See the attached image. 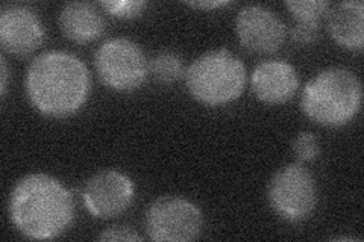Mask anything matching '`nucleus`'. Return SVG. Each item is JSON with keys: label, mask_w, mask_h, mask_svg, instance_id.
Instances as JSON below:
<instances>
[{"label": "nucleus", "mask_w": 364, "mask_h": 242, "mask_svg": "<svg viewBox=\"0 0 364 242\" xmlns=\"http://www.w3.org/2000/svg\"><path fill=\"white\" fill-rule=\"evenodd\" d=\"M11 223L28 239H55L75 220V202L70 189L46 172L21 177L8 202Z\"/></svg>", "instance_id": "1"}, {"label": "nucleus", "mask_w": 364, "mask_h": 242, "mask_svg": "<svg viewBox=\"0 0 364 242\" xmlns=\"http://www.w3.org/2000/svg\"><path fill=\"white\" fill-rule=\"evenodd\" d=\"M25 84L31 105L50 119L75 115L85 105L91 91L85 64L63 50L38 55L28 68Z\"/></svg>", "instance_id": "2"}, {"label": "nucleus", "mask_w": 364, "mask_h": 242, "mask_svg": "<svg viewBox=\"0 0 364 242\" xmlns=\"http://www.w3.org/2000/svg\"><path fill=\"white\" fill-rule=\"evenodd\" d=\"M363 85L355 73L343 67H329L306 82L301 109L323 128H341L361 109Z\"/></svg>", "instance_id": "3"}, {"label": "nucleus", "mask_w": 364, "mask_h": 242, "mask_svg": "<svg viewBox=\"0 0 364 242\" xmlns=\"http://www.w3.org/2000/svg\"><path fill=\"white\" fill-rule=\"evenodd\" d=\"M246 80L243 61L225 48L202 53L186 72L188 93L207 106H225L240 99Z\"/></svg>", "instance_id": "4"}, {"label": "nucleus", "mask_w": 364, "mask_h": 242, "mask_svg": "<svg viewBox=\"0 0 364 242\" xmlns=\"http://www.w3.org/2000/svg\"><path fill=\"white\" fill-rule=\"evenodd\" d=\"M267 199L272 211L287 223L309 220L317 206V185L302 164H289L269 182Z\"/></svg>", "instance_id": "5"}, {"label": "nucleus", "mask_w": 364, "mask_h": 242, "mask_svg": "<svg viewBox=\"0 0 364 242\" xmlns=\"http://www.w3.org/2000/svg\"><path fill=\"white\" fill-rule=\"evenodd\" d=\"M95 67L105 87L129 93L144 82L149 64L141 48L129 38H111L97 49Z\"/></svg>", "instance_id": "6"}, {"label": "nucleus", "mask_w": 364, "mask_h": 242, "mask_svg": "<svg viewBox=\"0 0 364 242\" xmlns=\"http://www.w3.org/2000/svg\"><path fill=\"white\" fill-rule=\"evenodd\" d=\"M203 215L198 204L164 195L154 200L146 212V232L156 242H190L199 238Z\"/></svg>", "instance_id": "7"}, {"label": "nucleus", "mask_w": 364, "mask_h": 242, "mask_svg": "<svg viewBox=\"0 0 364 242\" xmlns=\"http://www.w3.org/2000/svg\"><path fill=\"white\" fill-rule=\"evenodd\" d=\"M135 185L132 179L119 170H100L84 185L82 200L88 212L96 218L122 215L132 204Z\"/></svg>", "instance_id": "8"}, {"label": "nucleus", "mask_w": 364, "mask_h": 242, "mask_svg": "<svg viewBox=\"0 0 364 242\" xmlns=\"http://www.w3.org/2000/svg\"><path fill=\"white\" fill-rule=\"evenodd\" d=\"M235 31L240 44L254 53H275L287 37L282 20L263 5H247L235 18Z\"/></svg>", "instance_id": "9"}, {"label": "nucleus", "mask_w": 364, "mask_h": 242, "mask_svg": "<svg viewBox=\"0 0 364 242\" xmlns=\"http://www.w3.org/2000/svg\"><path fill=\"white\" fill-rule=\"evenodd\" d=\"M44 41V28L36 11L23 5L5 6L0 13V44L17 56L36 52Z\"/></svg>", "instance_id": "10"}, {"label": "nucleus", "mask_w": 364, "mask_h": 242, "mask_svg": "<svg viewBox=\"0 0 364 242\" xmlns=\"http://www.w3.org/2000/svg\"><path fill=\"white\" fill-rule=\"evenodd\" d=\"M254 94L266 105H282L289 101L299 88V75L296 68L282 60L259 62L250 76Z\"/></svg>", "instance_id": "11"}, {"label": "nucleus", "mask_w": 364, "mask_h": 242, "mask_svg": "<svg viewBox=\"0 0 364 242\" xmlns=\"http://www.w3.org/2000/svg\"><path fill=\"white\" fill-rule=\"evenodd\" d=\"M331 37L341 48L363 52L364 48V4L361 0L340 2L328 13Z\"/></svg>", "instance_id": "12"}, {"label": "nucleus", "mask_w": 364, "mask_h": 242, "mask_svg": "<svg viewBox=\"0 0 364 242\" xmlns=\"http://www.w3.org/2000/svg\"><path fill=\"white\" fill-rule=\"evenodd\" d=\"M60 28L64 35L77 44L97 40L105 31V20L95 5L87 2L65 4L60 11Z\"/></svg>", "instance_id": "13"}, {"label": "nucleus", "mask_w": 364, "mask_h": 242, "mask_svg": "<svg viewBox=\"0 0 364 242\" xmlns=\"http://www.w3.org/2000/svg\"><path fill=\"white\" fill-rule=\"evenodd\" d=\"M149 72L158 82L173 84L184 75V65L175 52L161 50L151 60Z\"/></svg>", "instance_id": "14"}, {"label": "nucleus", "mask_w": 364, "mask_h": 242, "mask_svg": "<svg viewBox=\"0 0 364 242\" xmlns=\"http://www.w3.org/2000/svg\"><path fill=\"white\" fill-rule=\"evenodd\" d=\"M286 6L296 21L304 23H322L331 9V4L326 0H289Z\"/></svg>", "instance_id": "15"}, {"label": "nucleus", "mask_w": 364, "mask_h": 242, "mask_svg": "<svg viewBox=\"0 0 364 242\" xmlns=\"http://www.w3.org/2000/svg\"><path fill=\"white\" fill-rule=\"evenodd\" d=\"M100 6L112 17L135 18L144 13L147 4L143 0H104Z\"/></svg>", "instance_id": "16"}, {"label": "nucleus", "mask_w": 364, "mask_h": 242, "mask_svg": "<svg viewBox=\"0 0 364 242\" xmlns=\"http://www.w3.org/2000/svg\"><path fill=\"white\" fill-rule=\"evenodd\" d=\"M291 150L301 163H311V160L317 159L318 155H321V144H318V140L314 133L301 132L293 140Z\"/></svg>", "instance_id": "17"}, {"label": "nucleus", "mask_w": 364, "mask_h": 242, "mask_svg": "<svg viewBox=\"0 0 364 242\" xmlns=\"http://www.w3.org/2000/svg\"><path fill=\"white\" fill-rule=\"evenodd\" d=\"M290 37L296 44H313L321 37V23L296 21V25L290 29Z\"/></svg>", "instance_id": "18"}, {"label": "nucleus", "mask_w": 364, "mask_h": 242, "mask_svg": "<svg viewBox=\"0 0 364 242\" xmlns=\"http://www.w3.org/2000/svg\"><path fill=\"white\" fill-rule=\"evenodd\" d=\"M99 241L112 242V241H143V238L129 226H112L105 229L97 236Z\"/></svg>", "instance_id": "19"}, {"label": "nucleus", "mask_w": 364, "mask_h": 242, "mask_svg": "<svg viewBox=\"0 0 364 242\" xmlns=\"http://www.w3.org/2000/svg\"><path fill=\"white\" fill-rule=\"evenodd\" d=\"M187 5L191 8H196V9L211 11V9H220L225 6H230L231 2H225V0H215V2H187Z\"/></svg>", "instance_id": "20"}, {"label": "nucleus", "mask_w": 364, "mask_h": 242, "mask_svg": "<svg viewBox=\"0 0 364 242\" xmlns=\"http://www.w3.org/2000/svg\"><path fill=\"white\" fill-rule=\"evenodd\" d=\"M0 76H2V80H0V94H2V97H5L6 87H8V64L4 56L0 57Z\"/></svg>", "instance_id": "21"}, {"label": "nucleus", "mask_w": 364, "mask_h": 242, "mask_svg": "<svg viewBox=\"0 0 364 242\" xmlns=\"http://www.w3.org/2000/svg\"><path fill=\"white\" fill-rule=\"evenodd\" d=\"M334 241H360V239H354V238H343V236H337V238H333Z\"/></svg>", "instance_id": "22"}]
</instances>
